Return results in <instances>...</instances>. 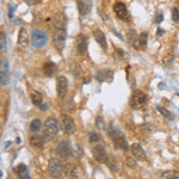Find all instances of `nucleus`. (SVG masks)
<instances>
[{
    "label": "nucleus",
    "instance_id": "nucleus-39",
    "mask_svg": "<svg viewBox=\"0 0 179 179\" xmlns=\"http://www.w3.org/2000/svg\"><path fill=\"white\" fill-rule=\"evenodd\" d=\"M165 34V30L162 29H158V31H157V36H162Z\"/></svg>",
    "mask_w": 179,
    "mask_h": 179
},
{
    "label": "nucleus",
    "instance_id": "nucleus-33",
    "mask_svg": "<svg viewBox=\"0 0 179 179\" xmlns=\"http://www.w3.org/2000/svg\"><path fill=\"white\" fill-rule=\"evenodd\" d=\"M115 57H116V58H119V60H122V58H126L127 56H126L124 50L116 48V49H115Z\"/></svg>",
    "mask_w": 179,
    "mask_h": 179
},
{
    "label": "nucleus",
    "instance_id": "nucleus-16",
    "mask_svg": "<svg viewBox=\"0 0 179 179\" xmlns=\"http://www.w3.org/2000/svg\"><path fill=\"white\" fill-rule=\"evenodd\" d=\"M53 23L55 29H65L67 24V18L64 13H56L53 17Z\"/></svg>",
    "mask_w": 179,
    "mask_h": 179
},
{
    "label": "nucleus",
    "instance_id": "nucleus-2",
    "mask_svg": "<svg viewBox=\"0 0 179 179\" xmlns=\"http://www.w3.org/2000/svg\"><path fill=\"white\" fill-rule=\"evenodd\" d=\"M58 133V124L54 117H49L43 126V136L45 140H53Z\"/></svg>",
    "mask_w": 179,
    "mask_h": 179
},
{
    "label": "nucleus",
    "instance_id": "nucleus-42",
    "mask_svg": "<svg viewBox=\"0 0 179 179\" xmlns=\"http://www.w3.org/2000/svg\"><path fill=\"white\" fill-rule=\"evenodd\" d=\"M88 82H90V78H88V77H86V78L84 79V84H85V85H87Z\"/></svg>",
    "mask_w": 179,
    "mask_h": 179
},
{
    "label": "nucleus",
    "instance_id": "nucleus-5",
    "mask_svg": "<svg viewBox=\"0 0 179 179\" xmlns=\"http://www.w3.org/2000/svg\"><path fill=\"white\" fill-rule=\"evenodd\" d=\"M60 124H61L62 130L68 135L74 134L75 130H77V127H75L73 118L68 115H61V117H60Z\"/></svg>",
    "mask_w": 179,
    "mask_h": 179
},
{
    "label": "nucleus",
    "instance_id": "nucleus-8",
    "mask_svg": "<svg viewBox=\"0 0 179 179\" xmlns=\"http://www.w3.org/2000/svg\"><path fill=\"white\" fill-rule=\"evenodd\" d=\"M68 90V80L64 75H58L56 78V92L58 98H64Z\"/></svg>",
    "mask_w": 179,
    "mask_h": 179
},
{
    "label": "nucleus",
    "instance_id": "nucleus-18",
    "mask_svg": "<svg viewBox=\"0 0 179 179\" xmlns=\"http://www.w3.org/2000/svg\"><path fill=\"white\" fill-rule=\"evenodd\" d=\"M93 36H95V38H96V41H97V43L104 49V50H106V48H108V43H106V38H105V35H104V32L102 31L100 29H95L93 30Z\"/></svg>",
    "mask_w": 179,
    "mask_h": 179
},
{
    "label": "nucleus",
    "instance_id": "nucleus-23",
    "mask_svg": "<svg viewBox=\"0 0 179 179\" xmlns=\"http://www.w3.org/2000/svg\"><path fill=\"white\" fill-rule=\"evenodd\" d=\"M147 41H148V35L147 32H142L139 35V40H137V45H135V49H144L147 45Z\"/></svg>",
    "mask_w": 179,
    "mask_h": 179
},
{
    "label": "nucleus",
    "instance_id": "nucleus-10",
    "mask_svg": "<svg viewBox=\"0 0 179 179\" xmlns=\"http://www.w3.org/2000/svg\"><path fill=\"white\" fill-rule=\"evenodd\" d=\"M113 12L117 16V18H119L123 22H128L130 19V16H129V12H128V9L126 6V4L123 3H116L113 5Z\"/></svg>",
    "mask_w": 179,
    "mask_h": 179
},
{
    "label": "nucleus",
    "instance_id": "nucleus-11",
    "mask_svg": "<svg viewBox=\"0 0 179 179\" xmlns=\"http://www.w3.org/2000/svg\"><path fill=\"white\" fill-rule=\"evenodd\" d=\"M92 155L95 158V160L99 164H106V160H108V154H106V151L105 148L100 144H97L92 148Z\"/></svg>",
    "mask_w": 179,
    "mask_h": 179
},
{
    "label": "nucleus",
    "instance_id": "nucleus-36",
    "mask_svg": "<svg viewBox=\"0 0 179 179\" xmlns=\"http://www.w3.org/2000/svg\"><path fill=\"white\" fill-rule=\"evenodd\" d=\"M162 20H164V16H162V12H161V11H158V12L155 13L154 23H155V24H160Z\"/></svg>",
    "mask_w": 179,
    "mask_h": 179
},
{
    "label": "nucleus",
    "instance_id": "nucleus-35",
    "mask_svg": "<svg viewBox=\"0 0 179 179\" xmlns=\"http://www.w3.org/2000/svg\"><path fill=\"white\" fill-rule=\"evenodd\" d=\"M172 19H173V22H175V23L179 22V10H178L177 7H173V9H172Z\"/></svg>",
    "mask_w": 179,
    "mask_h": 179
},
{
    "label": "nucleus",
    "instance_id": "nucleus-20",
    "mask_svg": "<svg viewBox=\"0 0 179 179\" xmlns=\"http://www.w3.org/2000/svg\"><path fill=\"white\" fill-rule=\"evenodd\" d=\"M106 165H108V167H109V168H110L112 172H118V171H119V168H121V165H119L118 160H117V159H116L113 155L108 157Z\"/></svg>",
    "mask_w": 179,
    "mask_h": 179
},
{
    "label": "nucleus",
    "instance_id": "nucleus-24",
    "mask_svg": "<svg viewBox=\"0 0 179 179\" xmlns=\"http://www.w3.org/2000/svg\"><path fill=\"white\" fill-rule=\"evenodd\" d=\"M55 71H56L55 64H53V62H45L44 64V66H43V73L47 77H53V74L55 73Z\"/></svg>",
    "mask_w": 179,
    "mask_h": 179
},
{
    "label": "nucleus",
    "instance_id": "nucleus-37",
    "mask_svg": "<svg viewBox=\"0 0 179 179\" xmlns=\"http://www.w3.org/2000/svg\"><path fill=\"white\" fill-rule=\"evenodd\" d=\"M99 139H100V136L96 131L90 133V142H97V141H99Z\"/></svg>",
    "mask_w": 179,
    "mask_h": 179
},
{
    "label": "nucleus",
    "instance_id": "nucleus-17",
    "mask_svg": "<svg viewBox=\"0 0 179 179\" xmlns=\"http://www.w3.org/2000/svg\"><path fill=\"white\" fill-rule=\"evenodd\" d=\"M18 45L22 49L27 48L29 45V35H27V30L22 27L19 30V35H18Z\"/></svg>",
    "mask_w": 179,
    "mask_h": 179
},
{
    "label": "nucleus",
    "instance_id": "nucleus-21",
    "mask_svg": "<svg viewBox=\"0 0 179 179\" xmlns=\"http://www.w3.org/2000/svg\"><path fill=\"white\" fill-rule=\"evenodd\" d=\"M44 136H40V135H34L30 137V144H31V147L34 148H42L44 146V140H43Z\"/></svg>",
    "mask_w": 179,
    "mask_h": 179
},
{
    "label": "nucleus",
    "instance_id": "nucleus-4",
    "mask_svg": "<svg viewBox=\"0 0 179 179\" xmlns=\"http://www.w3.org/2000/svg\"><path fill=\"white\" fill-rule=\"evenodd\" d=\"M31 41H32V45L37 49H41L43 48L47 42H48V36L47 34L43 31V30H40V29H35L32 34H31Z\"/></svg>",
    "mask_w": 179,
    "mask_h": 179
},
{
    "label": "nucleus",
    "instance_id": "nucleus-28",
    "mask_svg": "<svg viewBox=\"0 0 179 179\" xmlns=\"http://www.w3.org/2000/svg\"><path fill=\"white\" fill-rule=\"evenodd\" d=\"M137 40H139V36H137L135 30H129V31H128V41L134 48H135V45L137 43Z\"/></svg>",
    "mask_w": 179,
    "mask_h": 179
},
{
    "label": "nucleus",
    "instance_id": "nucleus-25",
    "mask_svg": "<svg viewBox=\"0 0 179 179\" xmlns=\"http://www.w3.org/2000/svg\"><path fill=\"white\" fill-rule=\"evenodd\" d=\"M42 128V122L40 118H35L31 121V123H30V130H31L32 133H37L40 131Z\"/></svg>",
    "mask_w": 179,
    "mask_h": 179
},
{
    "label": "nucleus",
    "instance_id": "nucleus-3",
    "mask_svg": "<svg viewBox=\"0 0 179 179\" xmlns=\"http://www.w3.org/2000/svg\"><path fill=\"white\" fill-rule=\"evenodd\" d=\"M62 173H65V167L62 166L61 161L57 158H51L49 159L48 162V174L53 178H60L62 175Z\"/></svg>",
    "mask_w": 179,
    "mask_h": 179
},
{
    "label": "nucleus",
    "instance_id": "nucleus-19",
    "mask_svg": "<svg viewBox=\"0 0 179 179\" xmlns=\"http://www.w3.org/2000/svg\"><path fill=\"white\" fill-rule=\"evenodd\" d=\"M112 77H113V72L109 69H102L97 73V80L100 82H104V81L110 82L112 80Z\"/></svg>",
    "mask_w": 179,
    "mask_h": 179
},
{
    "label": "nucleus",
    "instance_id": "nucleus-30",
    "mask_svg": "<svg viewBox=\"0 0 179 179\" xmlns=\"http://www.w3.org/2000/svg\"><path fill=\"white\" fill-rule=\"evenodd\" d=\"M157 110L165 117V118H167V119H173L174 118V116H173V113H171L166 108H164V106H157Z\"/></svg>",
    "mask_w": 179,
    "mask_h": 179
},
{
    "label": "nucleus",
    "instance_id": "nucleus-41",
    "mask_svg": "<svg viewBox=\"0 0 179 179\" xmlns=\"http://www.w3.org/2000/svg\"><path fill=\"white\" fill-rule=\"evenodd\" d=\"M40 108H41V110H45V109H48V105H47V104H43V105L41 104Z\"/></svg>",
    "mask_w": 179,
    "mask_h": 179
},
{
    "label": "nucleus",
    "instance_id": "nucleus-29",
    "mask_svg": "<svg viewBox=\"0 0 179 179\" xmlns=\"http://www.w3.org/2000/svg\"><path fill=\"white\" fill-rule=\"evenodd\" d=\"M161 178H164V179H179V172L178 171H166L161 174Z\"/></svg>",
    "mask_w": 179,
    "mask_h": 179
},
{
    "label": "nucleus",
    "instance_id": "nucleus-34",
    "mask_svg": "<svg viewBox=\"0 0 179 179\" xmlns=\"http://www.w3.org/2000/svg\"><path fill=\"white\" fill-rule=\"evenodd\" d=\"M6 48V38H5V34L1 31L0 32V49L1 51H4Z\"/></svg>",
    "mask_w": 179,
    "mask_h": 179
},
{
    "label": "nucleus",
    "instance_id": "nucleus-26",
    "mask_svg": "<svg viewBox=\"0 0 179 179\" xmlns=\"http://www.w3.org/2000/svg\"><path fill=\"white\" fill-rule=\"evenodd\" d=\"M42 100H43V98H42V95L40 92H37V91H32L31 92V102H32L34 105L40 106L42 104Z\"/></svg>",
    "mask_w": 179,
    "mask_h": 179
},
{
    "label": "nucleus",
    "instance_id": "nucleus-6",
    "mask_svg": "<svg viewBox=\"0 0 179 179\" xmlns=\"http://www.w3.org/2000/svg\"><path fill=\"white\" fill-rule=\"evenodd\" d=\"M147 103V96L141 90H136L133 92L131 99H130V106L133 109H141Z\"/></svg>",
    "mask_w": 179,
    "mask_h": 179
},
{
    "label": "nucleus",
    "instance_id": "nucleus-15",
    "mask_svg": "<svg viewBox=\"0 0 179 179\" xmlns=\"http://www.w3.org/2000/svg\"><path fill=\"white\" fill-rule=\"evenodd\" d=\"M0 80L1 85L6 86L10 81V74H9V64L6 60H1V66H0Z\"/></svg>",
    "mask_w": 179,
    "mask_h": 179
},
{
    "label": "nucleus",
    "instance_id": "nucleus-13",
    "mask_svg": "<svg viewBox=\"0 0 179 179\" xmlns=\"http://www.w3.org/2000/svg\"><path fill=\"white\" fill-rule=\"evenodd\" d=\"M77 5L80 16H86L92 10V0H77Z\"/></svg>",
    "mask_w": 179,
    "mask_h": 179
},
{
    "label": "nucleus",
    "instance_id": "nucleus-22",
    "mask_svg": "<svg viewBox=\"0 0 179 179\" xmlns=\"http://www.w3.org/2000/svg\"><path fill=\"white\" fill-rule=\"evenodd\" d=\"M65 174H66L67 177L77 178V177L79 175V173H78V167H77L74 164L68 162V164L65 166Z\"/></svg>",
    "mask_w": 179,
    "mask_h": 179
},
{
    "label": "nucleus",
    "instance_id": "nucleus-1",
    "mask_svg": "<svg viewBox=\"0 0 179 179\" xmlns=\"http://www.w3.org/2000/svg\"><path fill=\"white\" fill-rule=\"evenodd\" d=\"M109 134H110V136H111V139H112V142H113V144H115V147H116L117 149H122V151H124V152L128 151L129 146H128V142H127V140H126V136L123 135L122 131H119L118 129H116V128H113V127H110Z\"/></svg>",
    "mask_w": 179,
    "mask_h": 179
},
{
    "label": "nucleus",
    "instance_id": "nucleus-32",
    "mask_svg": "<svg viewBox=\"0 0 179 179\" xmlns=\"http://www.w3.org/2000/svg\"><path fill=\"white\" fill-rule=\"evenodd\" d=\"M96 127L100 130L105 129V122H104V118L103 117H97V121H96Z\"/></svg>",
    "mask_w": 179,
    "mask_h": 179
},
{
    "label": "nucleus",
    "instance_id": "nucleus-9",
    "mask_svg": "<svg viewBox=\"0 0 179 179\" xmlns=\"http://www.w3.org/2000/svg\"><path fill=\"white\" fill-rule=\"evenodd\" d=\"M56 153L61 158H69L73 154L69 142L68 141H60L56 146Z\"/></svg>",
    "mask_w": 179,
    "mask_h": 179
},
{
    "label": "nucleus",
    "instance_id": "nucleus-14",
    "mask_svg": "<svg viewBox=\"0 0 179 179\" xmlns=\"http://www.w3.org/2000/svg\"><path fill=\"white\" fill-rule=\"evenodd\" d=\"M130 151H131V154L134 155V158L139 161H146L147 157H146V153L143 151V148L141 144L139 143H133L130 146Z\"/></svg>",
    "mask_w": 179,
    "mask_h": 179
},
{
    "label": "nucleus",
    "instance_id": "nucleus-27",
    "mask_svg": "<svg viewBox=\"0 0 179 179\" xmlns=\"http://www.w3.org/2000/svg\"><path fill=\"white\" fill-rule=\"evenodd\" d=\"M14 172L19 178H23L24 175L29 178V175L26 174V165H24V164H19L17 167H14Z\"/></svg>",
    "mask_w": 179,
    "mask_h": 179
},
{
    "label": "nucleus",
    "instance_id": "nucleus-12",
    "mask_svg": "<svg viewBox=\"0 0 179 179\" xmlns=\"http://www.w3.org/2000/svg\"><path fill=\"white\" fill-rule=\"evenodd\" d=\"M87 44H88V40H87V36L84 35V34H80L77 36L75 38V45H77V50L80 55H84L86 54L87 51Z\"/></svg>",
    "mask_w": 179,
    "mask_h": 179
},
{
    "label": "nucleus",
    "instance_id": "nucleus-31",
    "mask_svg": "<svg viewBox=\"0 0 179 179\" xmlns=\"http://www.w3.org/2000/svg\"><path fill=\"white\" fill-rule=\"evenodd\" d=\"M173 62H174V56H172V55H167L162 58V64L167 68H171L173 66Z\"/></svg>",
    "mask_w": 179,
    "mask_h": 179
},
{
    "label": "nucleus",
    "instance_id": "nucleus-7",
    "mask_svg": "<svg viewBox=\"0 0 179 179\" xmlns=\"http://www.w3.org/2000/svg\"><path fill=\"white\" fill-rule=\"evenodd\" d=\"M67 34H66V29H55V34H54V44L58 51H62L65 48Z\"/></svg>",
    "mask_w": 179,
    "mask_h": 179
},
{
    "label": "nucleus",
    "instance_id": "nucleus-38",
    "mask_svg": "<svg viewBox=\"0 0 179 179\" xmlns=\"http://www.w3.org/2000/svg\"><path fill=\"white\" fill-rule=\"evenodd\" d=\"M126 162H127V165L130 166V167H135V166H136V161H135L133 158H130V157L126 158Z\"/></svg>",
    "mask_w": 179,
    "mask_h": 179
},
{
    "label": "nucleus",
    "instance_id": "nucleus-40",
    "mask_svg": "<svg viewBox=\"0 0 179 179\" xmlns=\"http://www.w3.org/2000/svg\"><path fill=\"white\" fill-rule=\"evenodd\" d=\"M9 17L13 18V6H10V11H9Z\"/></svg>",
    "mask_w": 179,
    "mask_h": 179
}]
</instances>
